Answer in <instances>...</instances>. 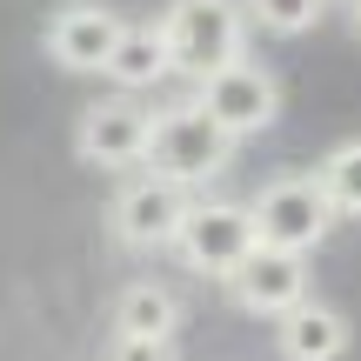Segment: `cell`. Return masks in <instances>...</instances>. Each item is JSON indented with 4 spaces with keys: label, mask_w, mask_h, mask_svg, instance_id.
<instances>
[{
    "label": "cell",
    "mask_w": 361,
    "mask_h": 361,
    "mask_svg": "<svg viewBox=\"0 0 361 361\" xmlns=\"http://www.w3.org/2000/svg\"><path fill=\"white\" fill-rule=\"evenodd\" d=\"M228 154H234V134L221 128L201 101L168 107V114H154V128H147V161H154V174L180 180V188L221 174V168H228Z\"/></svg>",
    "instance_id": "cell-1"
},
{
    "label": "cell",
    "mask_w": 361,
    "mask_h": 361,
    "mask_svg": "<svg viewBox=\"0 0 361 361\" xmlns=\"http://www.w3.org/2000/svg\"><path fill=\"white\" fill-rule=\"evenodd\" d=\"M161 40H168V67L174 74H214L221 61H234L247 40V20L234 0H174L168 20H161Z\"/></svg>",
    "instance_id": "cell-2"
},
{
    "label": "cell",
    "mask_w": 361,
    "mask_h": 361,
    "mask_svg": "<svg viewBox=\"0 0 361 361\" xmlns=\"http://www.w3.org/2000/svg\"><path fill=\"white\" fill-rule=\"evenodd\" d=\"M247 221H255L261 247H288V255H308L322 247V234L335 228V207H328L322 180L314 174H281L247 201Z\"/></svg>",
    "instance_id": "cell-3"
},
{
    "label": "cell",
    "mask_w": 361,
    "mask_h": 361,
    "mask_svg": "<svg viewBox=\"0 0 361 361\" xmlns=\"http://www.w3.org/2000/svg\"><path fill=\"white\" fill-rule=\"evenodd\" d=\"M168 247H180V261L194 274H221L228 281L234 261L255 247V221H247L241 201H188V214H180Z\"/></svg>",
    "instance_id": "cell-4"
},
{
    "label": "cell",
    "mask_w": 361,
    "mask_h": 361,
    "mask_svg": "<svg viewBox=\"0 0 361 361\" xmlns=\"http://www.w3.org/2000/svg\"><path fill=\"white\" fill-rule=\"evenodd\" d=\"M194 101H201L234 141L274 128V114H281V87H274V74H268V67H255V61H241V54L221 61L214 74H201V94H194Z\"/></svg>",
    "instance_id": "cell-5"
},
{
    "label": "cell",
    "mask_w": 361,
    "mask_h": 361,
    "mask_svg": "<svg viewBox=\"0 0 361 361\" xmlns=\"http://www.w3.org/2000/svg\"><path fill=\"white\" fill-rule=\"evenodd\" d=\"M147 128H154V114L141 101H128V94L94 101L74 128V154L87 168H134V161H147Z\"/></svg>",
    "instance_id": "cell-6"
},
{
    "label": "cell",
    "mask_w": 361,
    "mask_h": 361,
    "mask_svg": "<svg viewBox=\"0 0 361 361\" xmlns=\"http://www.w3.org/2000/svg\"><path fill=\"white\" fill-rule=\"evenodd\" d=\"M228 288H234V301H241V314H288L301 295H308V261L301 255H288V247H247L241 261H234V274H228Z\"/></svg>",
    "instance_id": "cell-7"
},
{
    "label": "cell",
    "mask_w": 361,
    "mask_h": 361,
    "mask_svg": "<svg viewBox=\"0 0 361 361\" xmlns=\"http://www.w3.org/2000/svg\"><path fill=\"white\" fill-rule=\"evenodd\" d=\"M180 214H188V188L168 174H141L114 194V241L128 247H168Z\"/></svg>",
    "instance_id": "cell-8"
},
{
    "label": "cell",
    "mask_w": 361,
    "mask_h": 361,
    "mask_svg": "<svg viewBox=\"0 0 361 361\" xmlns=\"http://www.w3.org/2000/svg\"><path fill=\"white\" fill-rule=\"evenodd\" d=\"M121 13L114 7H94V0H74V7H61L47 20V54L61 67H74V74H101V61L114 54V40H121Z\"/></svg>",
    "instance_id": "cell-9"
},
{
    "label": "cell",
    "mask_w": 361,
    "mask_h": 361,
    "mask_svg": "<svg viewBox=\"0 0 361 361\" xmlns=\"http://www.w3.org/2000/svg\"><path fill=\"white\" fill-rule=\"evenodd\" d=\"M281 322V355L288 361H341L348 348V314L328 308V301H308L301 295L288 314H274Z\"/></svg>",
    "instance_id": "cell-10"
},
{
    "label": "cell",
    "mask_w": 361,
    "mask_h": 361,
    "mask_svg": "<svg viewBox=\"0 0 361 361\" xmlns=\"http://www.w3.org/2000/svg\"><path fill=\"white\" fill-rule=\"evenodd\" d=\"M101 74L114 80V87H128V94H141V87H154L161 74H174L161 27L154 20H147V27H121V40H114V54L101 61Z\"/></svg>",
    "instance_id": "cell-11"
},
{
    "label": "cell",
    "mask_w": 361,
    "mask_h": 361,
    "mask_svg": "<svg viewBox=\"0 0 361 361\" xmlns=\"http://www.w3.org/2000/svg\"><path fill=\"white\" fill-rule=\"evenodd\" d=\"M174 328H180L174 288H161V281L121 288V301H114V335H154V341H174Z\"/></svg>",
    "instance_id": "cell-12"
},
{
    "label": "cell",
    "mask_w": 361,
    "mask_h": 361,
    "mask_svg": "<svg viewBox=\"0 0 361 361\" xmlns=\"http://www.w3.org/2000/svg\"><path fill=\"white\" fill-rule=\"evenodd\" d=\"M314 180H322V194H328L335 214H361V141H341L335 154L314 168Z\"/></svg>",
    "instance_id": "cell-13"
},
{
    "label": "cell",
    "mask_w": 361,
    "mask_h": 361,
    "mask_svg": "<svg viewBox=\"0 0 361 361\" xmlns=\"http://www.w3.org/2000/svg\"><path fill=\"white\" fill-rule=\"evenodd\" d=\"M247 7H255V20L268 34H308L322 20V0H247Z\"/></svg>",
    "instance_id": "cell-14"
},
{
    "label": "cell",
    "mask_w": 361,
    "mask_h": 361,
    "mask_svg": "<svg viewBox=\"0 0 361 361\" xmlns=\"http://www.w3.org/2000/svg\"><path fill=\"white\" fill-rule=\"evenodd\" d=\"M107 361H174V348L154 341V335H114L107 341Z\"/></svg>",
    "instance_id": "cell-15"
}]
</instances>
